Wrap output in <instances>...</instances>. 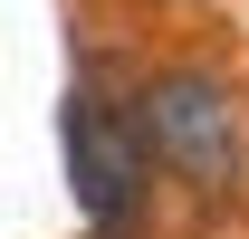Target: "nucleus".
I'll use <instances>...</instances> for the list:
<instances>
[{"label":"nucleus","instance_id":"nucleus-2","mask_svg":"<svg viewBox=\"0 0 249 239\" xmlns=\"http://www.w3.org/2000/svg\"><path fill=\"white\" fill-rule=\"evenodd\" d=\"M58 153H67V191H77V220L96 239H134L144 220V144H134V124L106 105V96H67L58 105Z\"/></svg>","mask_w":249,"mask_h":239},{"label":"nucleus","instance_id":"nucleus-1","mask_svg":"<svg viewBox=\"0 0 249 239\" xmlns=\"http://www.w3.org/2000/svg\"><path fill=\"white\" fill-rule=\"evenodd\" d=\"M124 124H134L144 163H163V172L192 182V191H230V182H240V105H230V86L201 77V67L144 77Z\"/></svg>","mask_w":249,"mask_h":239}]
</instances>
